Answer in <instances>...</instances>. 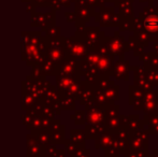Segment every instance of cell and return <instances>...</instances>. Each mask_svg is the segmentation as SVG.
I'll list each match as a JSON object with an SVG mask.
<instances>
[{
    "instance_id": "1",
    "label": "cell",
    "mask_w": 158,
    "mask_h": 157,
    "mask_svg": "<svg viewBox=\"0 0 158 157\" xmlns=\"http://www.w3.org/2000/svg\"><path fill=\"white\" fill-rule=\"evenodd\" d=\"M144 25L150 30H155L158 28V17L157 16H148L144 21Z\"/></svg>"
}]
</instances>
